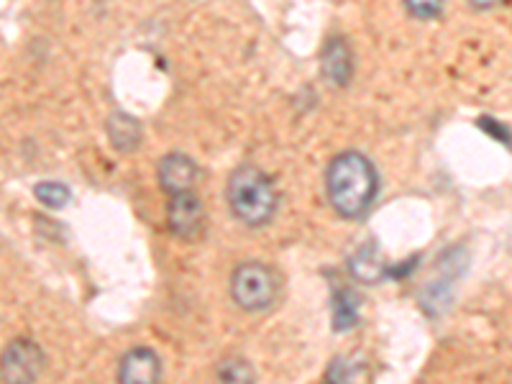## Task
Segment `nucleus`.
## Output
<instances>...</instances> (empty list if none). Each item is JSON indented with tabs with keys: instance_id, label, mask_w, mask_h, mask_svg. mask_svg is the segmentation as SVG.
Returning <instances> with one entry per match:
<instances>
[{
	"instance_id": "20e7f679",
	"label": "nucleus",
	"mask_w": 512,
	"mask_h": 384,
	"mask_svg": "<svg viewBox=\"0 0 512 384\" xmlns=\"http://www.w3.org/2000/svg\"><path fill=\"white\" fill-rule=\"evenodd\" d=\"M47 356L29 338H16L3 351V364H0V377L6 384H26L36 382L44 372Z\"/></svg>"
},
{
	"instance_id": "ddd939ff",
	"label": "nucleus",
	"mask_w": 512,
	"mask_h": 384,
	"mask_svg": "<svg viewBox=\"0 0 512 384\" xmlns=\"http://www.w3.org/2000/svg\"><path fill=\"white\" fill-rule=\"evenodd\" d=\"M216 377L221 379V382H244L246 384V382H254L256 372L249 361L236 356V359H223L221 364H218Z\"/></svg>"
},
{
	"instance_id": "9d476101",
	"label": "nucleus",
	"mask_w": 512,
	"mask_h": 384,
	"mask_svg": "<svg viewBox=\"0 0 512 384\" xmlns=\"http://www.w3.org/2000/svg\"><path fill=\"white\" fill-rule=\"evenodd\" d=\"M349 269L356 280L364 282V285H374V282L384 280V274H387V269H384L382 264V256H379L377 246L374 244L361 246V249L349 259Z\"/></svg>"
},
{
	"instance_id": "f8f14e48",
	"label": "nucleus",
	"mask_w": 512,
	"mask_h": 384,
	"mask_svg": "<svg viewBox=\"0 0 512 384\" xmlns=\"http://www.w3.org/2000/svg\"><path fill=\"white\" fill-rule=\"evenodd\" d=\"M34 198L39 200L44 208L62 210L70 205L72 192H70V187L62 185V182H39V185L34 187Z\"/></svg>"
},
{
	"instance_id": "39448f33",
	"label": "nucleus",
	"mask_w": 512,
	"mask_h": 384,
	"mask_svg": "<svg viewBox=\"0 0 512 384\" xmlns=\"http://www.w3.org/2000/svg\"><path fill=\"white\" fill-rule=\"evenodd\" d=\"M205 223V210L200 198L192 190L169 195L167 203V228L180 241L198 239Z\"/></svg>"
},
{
	"instance_id": "dca6fc26",
	"label": "nucleus",
	"mask_w": 512,
	"mask_h": 384,
	"mask_svg": "<svg viewBox=\"0 0 512 384\" xmlns=\"http://www.w3.org/2000/svg\"><path fill=\"white\" fill-rule=\"evenodd\" d=\"M479 128H484L487 134H492V139L502 141V144H507V146H512L510 131H507L505 126H500V123L492 121V118H482V121H479Z\"/></svg>"
},
{
	"instance_id": "9b49d317",
	"label": "nucleus",
	"mask_w": 512,
	"mask_h": 384,
	"mask_svg": "<svg viewBox=\"0 0 512 384\" xmlns=\"http://www.w3.org/2000/svg\"><path fill=\"white\" fill-rule=\"evenodd\" d=\"M359 295L349 287L333 295V331L344 333L359 323Z\"/></svg>"
},
{
	"instance_id": "0eeeda50",
	"label": "nucleus",
	"mask_w": 512,
	"mask_h": 384,
	"mask_svg": "<svg viewBox=\"0 0 512 384\" xmlns=\"http://www.w3.org/2000/svg\"><path fill=\"white\" fill-rule=\"evenodd\" d=\"M162 379V361L146 346L126 351L118 364V382L123 384H154Z\"/></svg>"
},
{
	"instance_id": "423d86ee",
	"label": "nucleus",
	"mask_w": 512,
	"mask_h": 384,
	"mask_svg": "<svg viewBox=\"0 0 512 384\" xmlns=\"http://www.w3.org/2000/svg\"><path fill=\"white\" fill-rule=\"evenodd\" d=\"M198 180V167L187 154L169 152L159 159L157 164V182L167 195H177V192H187L195 187Z\"/></svg>"
},
{
	"instance_id": "6e6552de",
	"label": "nucleus",
	"mask_w": 512,
	"mask_h": 384,
	"mask_svg": "<svg viewBox=\"0 0 512 384\" xmlns=\"http://www.w3.org/2000/svg\"><path fill=\"white\" fill-rule=\"evenodd\" d=\"M320 70L331 85L336 88H346L354 77V54L346 39L341 36H331L326 41V47L320 52Z\"/></svg>"
},
{
	"instance_id": "7ed1b4c3",
	"label": "nucleus",
	"mask_w": 512,
	"mask_h": 384,
	"mask_svg": "<svg viewBox=\"0 0 512 384\" xmlns=\"http://www.w3.org/2000/svg\"><path fill=\"white\" fill-rule=\"evenodd\" d=\"M231 297L246 313H264L280 300V274L264 262H244L231 274Z\"/></svg>"
},
{
	"instance_id": "f3484780",
	"label": "nucleus",
	"mask_w": 512,
	"mask_h": 384,
	"mask_svg": "<svg viewBox=\"0 0 512 384\" xmlns=\"http://www.w3.org/2000/svg\"><path fill=\"white\" fill-rule=\"evenodd\" d=\"M502 0H469V6L477 8V11H489V8L500 6Z\"/></svg>"
},
{
	"instance_id": "1a4fd4ad",
	"label": "nucleus",
	"mask_w": 512,
	"mask_h": 384,
	"mask_svg": "<svg viewBox=\"0 0 512 384\" xmlns=\"http://www.w3.org/2000/svg\"><path fill=\"white\" fill-rule=\"evenodd\" d=\"M105 131H108V141L116 152L131 154L141 146V123L128 113H111V118L105 123Z\"/></svg>"
},
{
	"instance_id": "4468645a",
	"label": "nucleus",
	"mask_w": 512,
	"mask_h": 384,
	"mask_svg": "<svg viewBox=\"0 0 512 384\" xmlns=\"http://www.w3.org/2000/svg\"><path fill=\"white\" fill-rule=\"evenodd\" d=\"M408 13L413 18H420V21H431V18H438L443 13V3L446 0H402Z\"/></svg>"
},
{
	"instance_id": "f03ea898",
	"label": "nucleus",
	"mask_w": 512,
	"mask_h": 384,
	"mask_svg": "<svg viewBox=\"0 0 512 384\" xmlns=\"http://www.w3.org/2000/svg\"><path fill=\"white\" fill-rule=\"evenodd\" d=\"M226 200L231 216L249 228H262L272 223L280 205L272 180L254 164L233 169L226 185Z\"/></svg>"
},
{
	"instance_id": "f257e3e1",
	"label": "nucleus",
	"mask_w": 512,
	"mask_h": 384,
	"mask_svg": "<svg viewBox=\"0 0 512 384\" xmlns=\"http://www.w3.org/2000/svg\"><path fill=\"white\" fill-rule=\"evenodd\" d=\"M326 192L338 216L359 221L372 210L379 195L377 167L361 152L336 154L326 169Z\"/></svg>"
},
{
	"instance_id": "2eb2a0df",
	"label": "nucleus",
	"mask_w": 512,
	"mask_h": 384,
	"mask_svg": "<svg viewBox=\"0 0 512 384\" xmlns=\"http://www.w3.org/2000/svg\"><path fill=\"white\" fill-rule=\"evenodd\" d=\"M359 374V367H351L346 359H333L331 369L326 372L328 382H351Z\"/></svg>"
}]
</instances>
